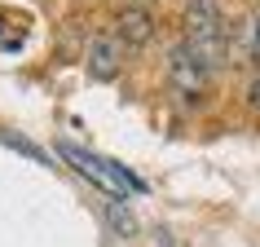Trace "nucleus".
Listing matches in <instances>:
<instances>
[{"label":"nucleus","instance_id":"0eeeda50","mask_svg":"<svg viewBox=\"0 0 260 247\" xmlns=\"http://www.w3.org/2000/svg\"><path fill=\"white\" fill-rule=\"evenodd\" d=\"M0 141H5V146H14V150H22V155H31V159H36V164H44V155L36 150V146H31V141H22V137H9V133H5V137H0Z\"/></svg>","mask_w":260,"mask_h":247},{"label":"nucleus","instance_id":"423d86ee","mask_svg":"<svg viewBox=\"0 0 260 247\" xmlns=\"http://www.w3.org/2000/svg\"><path fill=\"white\" fill-rule=\"evenodd\" d=\"M247 53H251V84H247V102L260 110V14L251 18V31H247Z\"/></svg>","mask_w":260,"mask_h":247},{"label":"nucleus","instance_id":"7ed1b4c3","mask_svg":"<svg viewBox=\"0 0 260 247\" xmlns=\"http://www.w3.org/2000/svg\"><path fill=\"white\" fill-rule=\"evenodd\" d=\"M164 84H168V97L177 102L181 110H194L207 102V88H212V71L199 62V57L185 49V40L172 44L164 57Z\"/></svg>","mask_w":260,"mask_h":247},{"label":"nucleus","instance_id":"20e7f679","mask_svg":"<svg viewBox=\"0 0 260 247\" xmlns=\"http://www.w3.org/2000/svg\"><path fill=\"white\" fill-rule=\"evenodd\" d=\"M115 36H119V44L128 49V53L146 49V44L154 40V14L146 9V5H128V9H119V18H115Z\"/></svg>","mask_w":260,"mask_h":247},{"label":"nucleus","instance_id":"f03ea898","mask_svg":"<svg viewBox=\"0 0 260 247\" xmlns=\"http://www.w3.org/2000/svg\"><path fill=\"white\" fill-rule=\"evenodd\" d=\"M57 155L67 159L80 177H88L97 186V190L106 194V199H128V194H146V181L133 177L123 164H110V159H97L93 150H84V146H75V141H57Z\"/></svg>","mask_w":260,"mask_h":247},{"label":"nucleus","instance_id":"39448f33","mask_svg":"<svg viewBox=\"0 0 260 247\" xmlns=\"http://www.w3.org/2000/svg\"><path fill=\"white\" fill-rule=\"evenodd\" d=\"M123 53L128 49L119 44V36H93L88 40V75L93 80H115L123 67Z\"/></svg>","mask_w":260,"mask_h":247},{"label":"nucleus","instance_id":"f257e3e1","mask_svg":"<svg viewBox=\"0 0 260 247\" xmlns=\"http://www.w3.org/2000/svg\"><path fill=\"white\" fill-rule=\"evenodd\" d=\"M181 40L212 75L225 71V62H230V22H225L220 0H185V36Z\"/></svg>","mask_w":260,"mask_h":247}]
</instances>
